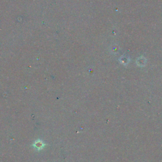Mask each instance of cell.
I'll list each match as a JSON object with an SVG mask.
<instances>
[{"instance_id": "cell-1", "label": "cell", "mask_w": 162, "mask_h": 162, "mask_svg": "<svg viewBox=\"0 0 162 162\" xmlns=\"http://www.w3.org/2000/svg\"><path fill=\"white\" fill-rule=\"evenodd\" d=\"M33 146L34 147V149H36V150H41L43 148H44V147L46 146V144L43 141L40 140V139H38V140H36L34 143V144H33Z\"/></svg>"}]
</instances>
